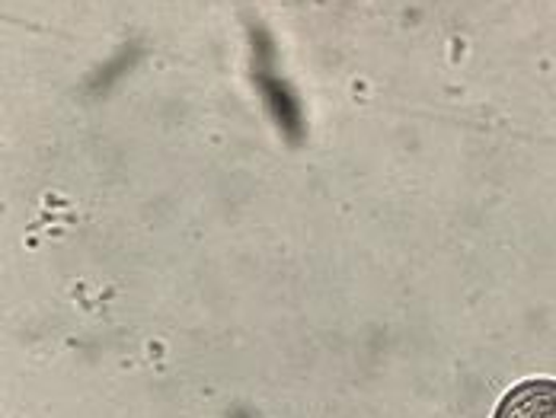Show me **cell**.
<instances>
[{
  "instance_id": "cell-1",
  "label": "cell",
  "mask_w": 556,
  "mask_h": 418,
  "mask_svg": "<svg viewBox=\"0 0 556 418\" xmlns=\"http://www.w3.org/2000/svg\"><path fill=\"white\" fill-rule=\"evenodd\" d=\"M496 418H556V380L534 377L505 393Z\"/></svg>"
}]
</instances>
